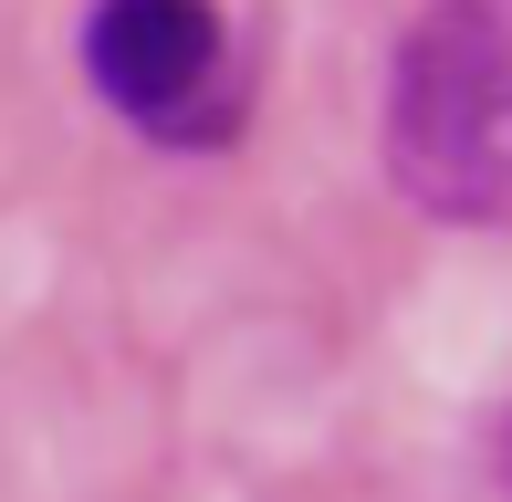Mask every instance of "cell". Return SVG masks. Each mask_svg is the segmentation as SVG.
Segmentation results:
<instances>
[{
  "mask_svg": "<svg viewBox=\"0 0 512 502\" xmlns=\"http://www.w3.org/2000/svg\"><path fill=\"white\" fill-rule=\"evenodd\" d=\"M377 157L408 210L512 231V0H418L377 95Z\"/></svg>",
  "mask_w": 512,
  "mask_h": 502,
  "instance_id": "cell-1",
  "label": "cell"
},
{
  "mask_svg": "<svg viewBox=\"0 0 512 502\" xmlns=\"http://www.w3.org/2000/svg\"><path fill=\"white\" fill-rule=\"evenodd\" d=\"M74 53H84V84L105 95V116L136 126L147 147L209 157L251 116L241 42H230L220 0H95Z\"/></svg>",
  "mask_w": 512,
  "mask_h": 502,
  "instance_id": "cell-2",
  "label": "cell"
}]
</instances>
